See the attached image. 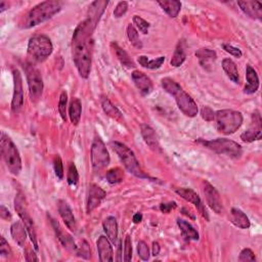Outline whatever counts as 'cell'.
Listing matches in <instances>:
<instances>
[{
  "mask_svg": "<svg viewBox=\"0 0 262 262\" xmlns=\"http://www.w3.org/2000/svg\"><path fill=\"white\" fill-rule=\"evenodd\" d=\"M97 25L86 17L74 31L72 38V57L80 76L84 79L89 77L92 64L93 39L92 34Z\"/></svg>",
  "mask_w": 262,
  "mask_h": 262,
  "instance_id": "1",
  "label": "cell"
},
{
  "mask_svg": "<svg viewBox=\"0 0 262 262\" xmlns=\"http://www.w3.org/2000/svg\"><path fill=\"white\" fill-rule=\"evenodd\" d=\"M161 85L167 93H169L171 97L174 98L178 109L182 112L183 115L190 118H194L198 115L199 109L196 102L176 81L166 77L161 80Z\"/></svg>",
  "mask_w": 262,
  "mask_h": 262,
  "instance_id": "2",
  "label": "cell"
},
{
  "mask_svg": "<svg viewBox=\"0 0 262 262\" xmlns=\"http://www.w3.org/2000/svg\"><path fill=\"white\" fill-rule=\"evenodd\" d=\"M62 9V3L55 0H48V1H43L39 4L34 6L20 22L18 27L22 29H30L33 27L38 26L49 18L54 16Z\"/></svg>",
  "mask_w": 262,
  "mask_h": 262,
  "instance_id": "3",
  "label": "cell"
},
{
  "mask_svg": "<svg viewBox=\"0 0 262 262\" xmlns=\"http://www.w3.org/2000/svg\"><path fill=\"white\" fill-rule=\"evenodd\" d=\"M0 151L2 159L12 175H18L22 170V159L13 141L4 132L0 136Z\"/></svg>",
  "mask_w": 262,
  "mask_h": 262,
  "instance_id": "4",
  "label": "cell"
},
{
  "mask_svg": "<svg viewBox=\"0 0 262 262\" xmlns=\"http://www.w3.org/2000/svg\"><path fill=\"white\" fill-rule=\"evenodd\" d=\"M214 121L218 132L224 135H231L242 126L244 118H243L241 112L234 110H219L215 113Z\"/></svg>",
  "mask_w": 262,
  "mask_h": 262,
  "instance_id": "5",
  "label": "cell"
},
{
  "mask_svg": "<svg viewBox=\"0 0 262 262\" xmlns=\"http://www.w3.org/2000/svg\"><path fill=\"white\" fill-rule=\"evenodd\" d=\"M111 147L118 155L128 172L139 178H149V176L146 175L141 169L135 154L126 144L119 141H112Z\"/></svg>",
  "mask_w": 262,
  "mask_h": 262,
  "instance_id": "6",
  "label": "cell"
},
{
  "mask_svg": "<svg viewBox=\"0 0 262 262\" xmlns=\"http://www.w3.org/2000/svg\"><path fill=\"white\" fill-rule=\"evenodd\" d=\"M53 46L49 37L46 35H35L28 43V57L32 63H42L49 58Z\"/></svg>",
  "mask_w": 262,
  "mask_h": 262,
  "instance_id": "7",
  "label": "cell"
},
{
  "mask_svg": "<svg viewBox=\"0 0 262 262\" xmlns=\"http://www.w3.org/2000/svg\"><path fill=\"white\" fill-rule=\"evenodd\" d=\"M198 142L218 155H226L233 159H238L243 154L241 144L228 138H216L213 140L199 139Z\"/></svg>",
  "mask_w": 262,
  "mask_h": 262,
  "instance_id": "8",
  "label": "cell"
},
{
  "mask_svg": "<svg viewBox=\"0 0 262 262\" xmlns=\"http://www.w3.org/2000/svg\"><path fill=\"white\" fill-rule=\"evenodd\" d=\"M90 160L92 170L97 174L102 173L110 164L111 159L108 148L104 140L99 135H96L93 138L90 149Z\"/></svg>",
  "mask_w": 262,
  "mask_h": 262,
  "instance_id": "9",
  "label": "cell"
},
{
  "mask_svg": "<svg viewBox=\"0 0 262 262\" xmlns=\"http://www.w3.org/2000/svg\"><path fill=\"white\" fill-rule=\"evenodd\" d=\"M14 209L16 213L20 216L22 219V222L24 223V226L26 227V230L28 232V236L31 239L32 244L34 246V249L36 251H38V242H37V235L35 231V226H34V221L31 217V214L29 212L28 206H27V201L23 193L18 192L15 196L14 199Z\"/></svg>",
  "mask_w": 262,
  "mask_h": 262,
  "instance_id": "10",
  "label": "cell"
},
{
  "mask_svg": "<svg viewBox=\"0 0 262 262\" xmlns=\"http://www.w3.org/2000/svg\"><path fill=\"white\" fill-rule=\"evenodd\" d=\"M26 77L29 87V97L32 103H37L43 92V80L40 71L37 69L33 63H28L25 66Z\"/></svg>",
  "mask_w": 262,
  "mask_h": 262,
  "instance_id": "11",
  "label": "cell"
},
{
  "mask_svg": "<svg viewBox=\"0 0 262 262\" xmlns=\"http://www.w3.org/2000/svg\"><path fill=\"white\" fill-rule=\"evenodd\" d=\"M12 77H13V96L11 101V111L12 113L17 114L24 106L23 78L21 72L16 69L12 71Z\"/></svg>",
  "mask_w": 262,
  "mask_h": 262,
  "instance_id": "12",
  "label": "cell"
},
{
  "mask_svg": "<svg viewBox=\"0 0 262 262\" xmlns=\"http://www.w3.org/2000/svg\"><path fill=\"white\" fill-rule=\"evenodd\" d=\"M203 192L206 198V202H207L208 206L211 208L212 211H214L216 214L220 215L223 213V205L221 201V197L218 193V191L214 188V186L208 182L204 181L203 182Z\"/></svg>",
  "mask_w": 262,
  "mask_h": 262,
  "instance_id": "13",
  "label": "cell"
},
{
  "mask_svg": "<svg viewBox=\"0 0 262 262\" xmlns=\"http://www.w3.org/2000/svg\"><path fill=\"white\" fill-rule=\"evenodd\" d=\"M261 116L258 111H255L252 114V126L241 134V139L245 142H253L262 138L261 129Z\"/></svg>",
  "mask_w": 262,
  "mask_h": 262,
  "instance_id": "14",
  "label": "cell"
},
{
  "mask_svg": "<svg viewBox=\"0 0 262 262\" xmlns=\"http://www.w3.org/2000/svg\"><path fill=\"white\" fill-rule=\"evenodd\" d=\"M106 192L96 183H92L89 186L88 198H87V205L86 211L87 213H91L93 210H96L101 205L102 201L106 198Z\"/></svg>",
  "mask_w": 262,
  "mask_h": 262,
  "instance_id": "15",
  "label": "cell"
},
{
  "mask_svg": "<svg viewBox=\"0 0 262 262\" xmlns=\"http://www.w3.org/2000/svg\"><path fill=\"white\" fill-rule=\"evenodd\" d=\"M58 210L59 213L63 219V221L65 222L66 227L73 233H76L77 232V222H76V218H75L73 211L71 209V207L69 206V204L64 201V200H60L58 202Z\"/></svg>",
  "mask_w": 262,
  "mask_h": 262,
  "instance_id": "16",
  "label": "cell"
},
{
  "mask_svg": "<svg viewBox=\"0 0 262 262\" xmlns=\"http://www.w3.org/2000/svg\"><path fill=\"white\" fill-rule=\"evenodd\" d=\"M140 133L146 145L151 148L153 152L160 153L162 151L158 135L156 133V131L151 126H148L147 124H141Z\"/></svg>",
  "mask_w": 262,
  "mask_h": 262,
  "instance_id": "17",
  "label": "cell"
},
{
  "mask_svg": "<svg viewBox=\"0 0 262 262\" xmlns=\"http://www.w3.org/2000/svg\"><path fill=\"white\" fill-rule=\"evenodd\" d=\"M175 193L180 196L183 200H185L186 202L189 203H192L193 205H195L196 207L199 209V211L201 212V214L206 217V219L209 220L208 218V214L207 212H206L205 208L203 207V204H202V201L199 197V195L193 191L192 189H186V188H179V189H176L175 190Z\"/></svg>",
  "mask_w": 262,
  "mask_h": 262,
  "instance_id": "18",
  "label": "cell"
},
{
  "mask_svg": "<svg viewBox=\"0 0 262 262\" xmlns=\"http://www.w3.org/2000/svg\"><path fill=\"white\" fill-rule=\"evenodd\" d=\"M51 223H52V227L54 229V232H55V235H57L59 241L61 244L63 245L64 248H66L68 251L74 253V254H76V250H77V245H76V243L74 242L73 238L65 233L63 231V229L61 228L60 226V223L57 221V220H54L51 218Z\"/></svg>",
  "mask_w": 262,
  "mask_h": 262,
  "instance_id": "19",
  "label": "cell"
},
{
  "mask_svg": "<svg viewBox=\"0 0 262 262\" xmlns=\"http://www.w3.org/2000/svg\"><path fill=\"white\" fill-rule=\"evenodd\" d=\"M131 77H132V80L141 93V96H148L153 91V82L144 73L140 71H133L131 74Z\"/></svg>",
  "mask_w": 262,
  "mask_h": 262,
  "instance_id": "20",
  "label": "cell"
},
{
  "mask_svg": "<svg viewBox=\"0 0 262 262\" xmlns=\"http://www.w3.org/2000/svg\"><path fill=\"white\" fill-rule=\"evenodd\" d=\"M100 260L102 262H112L114 260V251L111 245V242L107 237H100L97 242Z\"/></svg>",
  "mask_w": 262,
  "mask_h": 262,
  "instance_id": "21",
  "label": "cell"
},
{
  "mask_svg": "<svg viewBox=\"0 0 262 262\" xmlns=\"http://www.w3.org/2000/svg\"><path fill=\"white\" fill-rule=\"evenodd\" d=\"M241 10L254 20L262 18V3L259 1H238Z\"/></svg>",
  "mask_w": 262,
  "mask_h": 262,
  "instance_id": "22",
  "label": "cell"
},
{
  "mask_svg": "<svg viewBox=\"0 0 262 262\" xmlns=\"http://www.w3.org/2000/svg\"><path fill=\"white\" fill-rule=\"evenodd\" d=\"M196 57L199 60L200 65L206 69V70H211L216 59L217 54L214 50L209 48H200L196 51Z\"/></svg>",
  "mask_w": 262,
  "mask_h": 262,
  "instance_id": "23",
  "label": "cell"
},
{
  "mask_svg": "<svg viewBox=\"0 0 262 262\" xmlns=\"http://www.w3.org/2000/svg\"><path fill=\"white\" fill-rule=\"evenodd\" d=\"M109 2L108 1H104V0H98V1L92 2L88 8V12H87V18L90 20L93 24H96L98 26L101 17L106 9V7L108 6Z\"/></svg>",
  "mask_w": 262,
  "mask_h": 262,
  "instance_id": "24",
  "label": "cell"
},
{
  "mask_svg": "<svg viewBox=\"0 0 262 262\" xmlns=\"http://www.w3.org/2000/svg\"><path fill=\"white\" fill-rule=\"evenodd\" d=\"M10 234L13 239V241L20 247H25V243L27 239L28 232L26 230V227L24 226V223L21 221H16L11 224L10 228Z\"/></svg>",
  "mask_w": 262,
  "mask_h": 262,
  "instance_id": "25",
  "label": "cell"
},
{
  "mask_svg": "<svg viewBox=\"0 0 262 262\" xmlns=\"http://www.w3.org/2000/svg\"><path fill=\"white\" fill-rule=\"evenodd\" d=\"M246 79L247 84L244 88V92L246 95H253L259 88V78L257 72L250 65L246 68Z\"/></svg>",
  "mask_w": 262,
  "mask_h": 262,
  "instance_id": "26",
  "label": "cell"
},
{
  "mask_svg": "<svg viewBox=\"0 0 262 262\" xmlns=\"http://www.w3.org/2000/svg\"><path fill=\"white\" fill-rule=\"evenodd\" d=\"M104 231L111 243L116 245L118 239V223L115 217L109 216L103 222Z\"/></svg>",
  "mask_w": 262,
  "mask_h": 262,
  "instance_id": "27",
  "label": "cell"
},
{
  "mask_svg": "<svg viewBox=\"0 0 262 262\" xmlns=\"http://www.w3.org/2000/svg\"><path fill=\"white\" fill-rule=\"evenodd\" d=\"M230 220L235 227L242 229V230H247L251 226V222H250L248 216L238 208H233L231 210Z\"/></svg>",
  "mask_w": 262,
  "mask_h": 262,
  "instance_id": "28",
  "label": "cell"
},
{
  "mask_svg": "<svg viewBox=\"0 0 262 262\" xmlns=\"http://www.w3.org/2000/svg\"><path fill=\"white\" fill-rule=\"evenodd\" d=\"M101 105L107 116H109L110 118L114 119V120H117V121L123 120V114L121 113V111L112 104V102L107 97L103 96L101 98Z\"/></svg>",
  "mask_w": 262,
  "mask_h": 262,
  "instance_id": "29",
  "label": "cell"
},
{
  "mask_svg": "<svg viewBox=\"0 0 262 262\" xmlns=\"http://www.w3.org/2000/svg\"><path fill=\"white\" fill-rule=\"evenodd\" d=\"M157 2L170 17H176L180 12L181 2L177 0H159Z\"/></svg>",
  "mask_w": 262,
  "mask_h": 262,
  "instance_id": "30",
  "label": "cell"
},
{
  "mask_svg": "<svg viewBox=\"0 0 262 262\" xmlns=\"http://www.w3.org/2000/svg\"><path fill=\"white\" fill-rule=\"evenodd\" d=\"M177 226L182 234V236L188 239V240H193V241H198L200 236H199V233L198 231L192 226V224L190 222H188L184 219H180L178 218L177 219Z\"/></svg>",
  "mask_w": 262,
  "mask_h": 262,
  "instance_id": "31",
  "label": "cell"
},
{
  "mask_svg": "<svg viewBox=\"0 0 262 262\" xmlns=\"http://www.w3.org/2000/svg\"><path fill=\"white\" fill-rule=\"evenodd\" d=\"M111 47L113 48L117 59L119 60V62L121 63L122 66H124L126 68H135L136 67L133 60L129 57V54L123 48H121L117 43L112 42Z\"/></svg>",
  "mask_w": 262,
  "mask_h": 262,
  "instance_id": "32",
  "label": "cell"
},
{
  "mask_svg": "<svg viewBox=\"0 0 262 262\" xmlns=\"http://www.w3.org/2000/svg\"><path fill=\"white\" fill-rule=\"evenodd\" d=\"M82 114V105L79 99H73L69 107V118L73 125H78Z\"/></svg>",
  "mask_w": 262,
  "mask_h": 262,
  "instance_id": "33",
  "label": "cell"
},
{
  "mask_svg": "<svg viewBox=\"0 0 262 262\" xmlns=\"http://www.w3.org/2000/svg\"><path fill=\"white\" fill-rule=\"evenodd\" d=\"M222 68L228 75V77L236 84H239L240 82V76H239V71L236 63L232 59H224L222 61Z\"/></svg>",
  "mask_w": 262,
  "mask_h": 262,
  "instance_id": "34",
  "label": "cell"
},
{
  "mask_svg": "<svg viewBox=\"0 0 262 262\" xmlns=\"http://www.w3.org/2000/svg\"><path fill=\"white\" fill-rule=\"evenodd\" d=\"M185 59H186L185 42L183 40H179V42H178V44L174 50L172 58H171L170 64H171V66L177 68V67H180L184 63Z\"/></svg>",
  "mask_w": 262,
  "mask_h": 262,
  "instance_id": "35",
  "label": "cell"
},
{
  "mask_svg": "<svg viewBox=\"0 0 262 262\" xmlns=\"http://www.w3.org/2000/svg\"><path fill=\"white\" fill-rule=\"evenodd\" d=\"M137 62L138 64L145 68V69H149V70H157L159 68L162 67V65L165 62V57H159L157 59L154 60H149L145 55H139L137 58Z\"/></svg>",
  "mask_w": 262,
  "mask_h": 262,
  "instance_id": "36",
  "label": "cell"
},
{
  "mask_svg": "<svg viewBox=\"0 0 262 262\" xmlns=\"http://www.w3.org/2000/svg\"><path fill=\"white\" fill-rule=\"evenodd\" d=\"M106 179L110 184H117L123 181L124 171L119 167L112 168L106 173Z\"/></svg>",
  "mask_w": 262,
  "mask_h": 262,
  "instance_id": "37",
  "label": "cell"
},
{
  "mask_svg": "<svg viewBox=\"0 0 262 262\" xmlns=\"http://www.w3.org/2000/svg\"><path fill=\"white\" fill-rule=\"evenodd\" d=\"M127 37L130 41V43L132 44L135 48L137 49H141L142 48V42L139 38V35L137 30L135 29V27L133 25L129 24L127 26Z\"/></svg>",
  "mask_w": 262,
  "mask_h": 262,
  "instance_id": "38",
  "label": "cell"
},
{
  "mask_svg": "<svg viewBox=\"0 0 262 262\" xmlns=\"http://www.w3.org/2000/svg\"><path fill=\"white\" fill-rule=\"evenodd\" d=\"M67 181L69 185L76 186L79 182V173L77 170V167L74 163H70L68 174H67Z\"/></svg>",
  "mask_w": 262,
  "mask_h": 262,
  "instance_id": "39",
  "label": "cell"
},
{
  "mask_svg": "<svg viewBox=\"0 0 262 262\" xmlns=\"http://www.w3.org/2000/svg\"><path fill=\"white\" fill-rule=\"evenodd\" d=\"M67 106H68V95L66 91L61 93L60 101H59V113L64 121H67Z\"/></svg>",
  "mask_w": 262,
  "mask_h": 262,
  "instance_id": "40",
  "label": "cell"
},
{
  "mask_svg": "<svg viewBox=\"0 0 262 262\" xmlns=\"http://www.w3.org/2000/svg\"><path fill=\"white\" fill-rule=\"evenodd\" d=\"M76 255L78 257H81V258H84V259H89L90 258V255H91L90 247H89L88 243L85 240L81 241L80 244L77 245Z\"/></svg>",
  "mask_w": 262,
  "mask_h": 262,
  "instance_id": "41",
  "label": "cell"
},
{
  "mask_svg": "<svg viewBox=\"0 0 262 262\" xmlns=\"http://www.w3.org/2000/svg\"><path fill=\"white\" fill-rule=\"evenodd\" d=\"M132 259V242L130 236H126L124 241V258L125 262H129Z\"/></svg>",
  "mask_w": 262,
  "mask_h": 262,
  "instance_id": "42",
  "label": "cell"
},
{
  "mask_svg": "<svg viewBox=\"0 0 262 262\" xmlns=\"http://www.w3.org/2000/svg\"><path fill=\"white\" fill-rule=\"evenodd\" d=\"M53 168H54V172H55V175H57V177L62 180L64 178V166H63V161H62V158L57 155L54 157V160H53Z\"/></svg>",
  "mask_w": 262,
  "mask_h": 262,
  "instance_id": "43",
  "label": "cell"
},
{
  "mask_svg": "<svg viewBox=\"0 0 262 262\" xmlns=\"http://www.w3.org/2000/svg\"><path fill=\"white\" fill-rule=\"evenodd\" d=\"M133 23L136 26V28L142 33V34H147L148 29H149V23H147L144 18H142L139 15H134L133 16Z\"/></svg>",
  "mask_w": 262,
  "mask_h": 262,
  "instance_id": "44",
  "label": "cell"
},
{
  "mask_svg": "<svg viewBox=\"0 0 262 262\" xmlns=\"http://www.w3.org/2000/svg\"><path fill=\"white\" fill-rule=\"evenodd\" d=\"M137 253L141 260L147 261L149 259V249L146 245V243L143 241H139L137 244Z\"/></svg>",
  "mask_w": 262,
  "mask_h": 262,
  "instance_id": "45",
  "label": "cell"
},
{
  "mask_svg": "<svg viewBox=\"0 0 262 262\" xmlns=\"http://www.w3.org/2000/svg\"><path fill=\"white\" fill-rule=\"evenodd\" d=\"M255 260H256V257L254 255V252L249 248L242 250V252L240 253L239 261L241 262H253Z\"/></svg>",
  "mask_w": 262,
  "mask_h": 262,
  "instance_id": "46",
  "label": "cell"
},
{
  "mask_svg": "<svg viewBox=\"0 0 262 262\" xmlns=\"http://www.w3.org/2000/svg\"><path fill=\"white\" fill-rule=\"evenodd\" d=\"M201 117L203 118V120L207 122L214 121L215 112L210 107H203L201 110Z\"/></svg>",
  "mask_w": 262,
  "mask_h": 262,
  "instance_id": "47",
  "label": "cell"
},
{
  "mask_svg": "<svg viewBox=\"0 0 262 262\" xmlns=\"http://www.w3.org/2000/svg\"><path fill=\"white\" fill-rule=\"evenodd\" d=\"M11 254H12V251L8 245V243L3 237H1L0 238V255L4 256V257H8Z\"/></svg>",
  "mask_w": 262,
  "mask_h": 262,
  "instance_id": "48",
  "label": "cell"
},
{
  "mask_svg": "<svg viewBox=\"0 0 262 262\" xmlns=\"http://www.w3.org/2000/svg\"><path fill=\"white\" fill-rule=\"evenodd\" d=\"M127 9H128V3L126 1H121L119 2L116 7H115V10H114V15L115 17H121L123 16L126 12H127Z\"/></svg>",
  "mask_w": 262,
  "mask_h": 262,
  "instance_id": "49",
  "label": "cell"
},
{
  "mask_svg": "<svg viewBox=\"0 0 262 262\" xmlns=\"http://www.w3.org/2000/svg\"><path fill=\"white\" fill-rule=\"evenodd\" d=\"M222 48H223L224 50H226L228 53L234 55V57H236V58H238V59H239V58H242L243 52L241 51V49H239V48H237V47H235V46H233V45H231V44L224 43V44H222Z\"/></svg>",
  "mask_w": 262,
  "mask_h": 262,
  "instance_id": "50",
  "label": "cell"
},
{
  "mask_svg": "<svg viewBox=\"0 0 262 262\" xmlns=\"http://www.w3.org/2000/svg\"><path fill=\"white\" fill-rule=\"evenodd\" d=\"M176 203L175 202H169V203H163L160 205V210L162 213L168 214L170 213L173 209L176 208Z\"/></svg>",
  "mask_w": 262,
  "mask_h": 262,
  "instance_id": "51",
  "label": "cell"
},
{
  "mask_svg": "<svg viewBox=\"0 0 262 262\" xmlns=\"http://www.w3.org/2000/svg\"><path fill=\"white\" fill-rule=\"evenodd\" d=\"M25 259L27 261H39V258L33 252V250L27 248L25 250Z\"/></svg>",
  "mask_w": 262,
  "mask_h": 262,
  "instance_id": "52",
  "label": "cell"
},
{
  "mask_svg": "<svg viewBox=\"0 0 262 262\" xmlns=\"http://www.w3.org/2000/svg\"><path fill=\"white\" fill-rule=\"evenodd\" d=\"M0 217H1L3 220H11V214L8 211V209H6L3 205H1V207H0Z\"/></svg>",
  "mask_w": 262,
  "mask_h": 262,
  "instance_id": "53",
  "label": "cell"
},
{
  "mask_svg": "<svg viewBox=\"0 0 262 262\" xmlns=\"http://www.w3.org/2000/svg\"><path fill=\"white\" fill-rule=\"evenodd\" d=\"M152 249H153V255L154 256H158L160 254V245H159V243L158 242H154L153 243V246H152Z\"/></svg>",
  "mask_w": 262,
  "mask_h": 262,
  "instance_id": "54",
  "label": "cell"
},
{
  "mask_svg": "<svg viewBox=\"0 0 262 262\" xmlns=\"http://www.w3.org/2000/svg\"><path fill=\"white\" fill-rule=\"evenodd\" d=\"M132 220H133L134 223H140V222L142 221V214L139 213V212H138V213H135V214L133 215Z\"/></svg>",
  "mask_w": 262,
  "mask_h": 262,
  "instance_id": "55",
  "label": "cell"
},
{
  "mask_svg": "<svg viewBox=\"0 0 262 262\" xmlns=\"http://www.w3.org/2000/svg\"><path fill=\"white\" fill-rule=\"evenodd\" d=\"M8 8V3L5 1L0 2V12H3L5 9Z\"/></svg>",
  "mask_w": 262,
  "mask_h": 262,
  "instance_id": "56",
  "label": "cell"
}]
</instances>
